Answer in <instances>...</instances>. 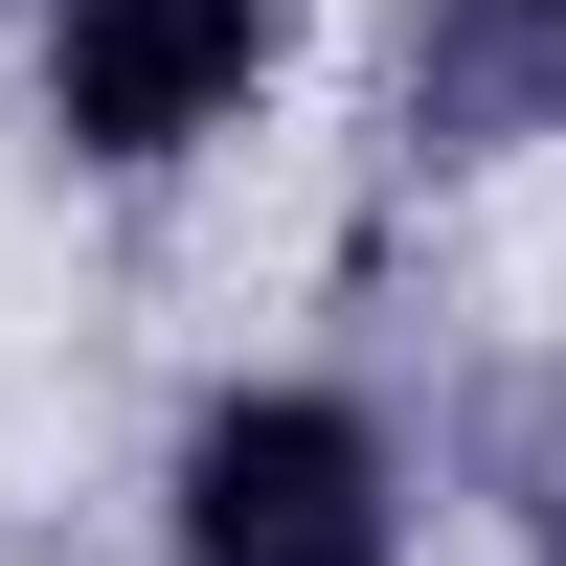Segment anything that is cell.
<instances>
[{
	"instance_id": "4",
	"label": "cell",
	"mask_w": 566,
	"mask_h": 566,
	"mask_svg": "<svg viewBox=\"0 0 566 566\" xmlns=\"http://www.w3.org/2000/svg\"><path fill=\"white\" fill-rule=\"evenodd\" d=\"M544 566H566V522H544Z\"/></svg>"
},
{
	"instance_id": "2",
	"label": "cell",
	"mask_w": 566,
	"mask_h": 566,
	"mask_svg": "<svg viewBox=\"0 0 566 566\" xmlns=\"http://www.w3.org/2000/svg\"><path fill=\"white\" fill-rule=\"evenodd\" d=\"M272 0H45V114L69 159H181L205 114H250Z\"/></svg>"
},
{
	"instance_id": "1",
	"label": "cell",
	"mask_w": 566,
	"mask_h": 566,
	"mask_svg": "<svg viewBox=\"0 0 566 566\" xmlns=\"http://www.w3.org/2000/svg\"><path fill=\"white\" fill-rule=\"evenodd\" d=\"M386 544H408V499L340 386H227L181 431V566H386Z\"/></svg>"
},
{
	"instance_id": "3",
	"label": "cell",
	"mask_w": 566,
	"mask_h": 566,
	"mask_svg": "<svg viewBox=\"0 0 566 566\" xmlns=\"http://www.w3.org/2000/svg\"><path fill=\"white\" fill-rule=\"evenodd\" d=\"M544 114H566V0H431L408 23V136L431 159H499Z\"/></svg>"
}]
</instances>
